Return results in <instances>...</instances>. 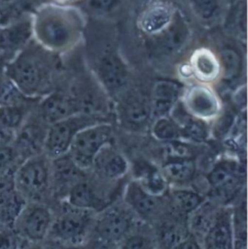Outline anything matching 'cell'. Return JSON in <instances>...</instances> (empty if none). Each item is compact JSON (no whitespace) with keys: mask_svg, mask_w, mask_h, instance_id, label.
Returning a JSON list of instances; mask_svg holds the SVG:
<instances>
[{"mask_svg":"<svg viewBox=\"0 0 248 249\" xmlns=\"http://www.w3.org/2000/svg\"><path fill=\"white\" fill-rule=\"evenodd\" d=\"M39 100L29 99L16 105L0 106V124L16 133L34 111Z\"/></svg>","mask_w":248,"mask_h":249,"instance_id":"obj_28","label":"cell"},{"mask_svg":"<svg viewBox=\"0 0 248 249\" xmlns=\"http://www.w3.org/2000/svg\"><path fill=\"white\" fill-rule=\"evenodd\" d=\"M14 181L15 189L27 202H53L51 159L45 153L22 161L15 171Z\"/></svg>","mask_w":248,"mask_h":249,"instance_id":"obj_6","label":"cell"},{"mask_svg":"<svg viewBox=\"0 0 248 249\" xmlns=\"http://www.w3.org/2000/svg\"><path fill=\"white\" fill-rule=\"evenodd\" d=\"M132 179L138 181L146 191L156 196H164L169 190V184L160 167L149 160H137L130 164Z\"/></svg>","mask_w":248,"mask_h":249,"instance_id":"obj_22","label":"cell"},{"mask_svg":"<svg viewBox=\"0 0 248 249\" xmlns=\"http://www.w3.org/2000/svg\"><path fill=\"white\" fill-rule=\"evenodd\" d=\"M89 173L102 181L118 183L130 173V162L112 142L97 153Z\"/></svg>","mask_w":248,"mask_h":249,"instance_id":"obj_13","label":"cell"},{"mask_svg":"<svg viewBox=\"0 0 248 249\" xmlns=\"http://www.w3.org/2000/svg\"><path fill=\"white\" fill-rule=\"evenodd\" d=\"M205 181L207 198L221 207L231 208L246 191V165L238 157H221L209 169Z\"/></svg>","mask_w":248,"mask_h":249,"instance_id":"obj_3","label":"cell"},{"mask_svg":"<svg viewBox=\"0 0 248 249\" xmlns=\"http://www.w3.org/2000/svg\"><path fill=\"white\" fill-rule=\"evenodd\" d=\"M97 77L103 89L111 95H119L126 89L129 72L123 59L115 53H107L97 63Z\"/></svg>","mask_w":248,"mask_h":249,"instance_id":"obj_18","label":"cell"},{"mask_svg":"<svg viewBox=\"0 0 248 249\" xmlns=\"http://www.w3.org/2000/svg\"><path fill=\"white\" fill-rule=\"evenodd\" d=\"M35 112L48 125L53 124L80 114L74 95L55 89L38 101Z\"/></svg>","mask_w":248,"mask_h":249,"instance_id":"obj_16","label":"cell"},{"mask_svg":"<svg viewBox=\"0 0 248 249\" xmlns=\"http://www.w3.org/2000/svg\"><path fill=\"white\" fill-rule=\"evenodd\" d=\"M177 10L166 1L149 3L138 18V26L148 36H157L165 30L174 18Z\"/></svg>","mask_w":248,"mask_h":249,"instance_id":"obj_19","label":"cell"},{"mask_svg":"<svg viewBox=\"0 0 248 249\" xmlns=\"http://www.w3.org/2000/svg\"><path fill=\"white\" fill-rule=\"evenodd\" d=\"M149 130L153 138L162 143L182 139L179 126L170 116L153 120Z\"/></svg>","mask_w":248,"mask_h":249,"instance_id":"obj_32","label":"cell"},{"mask_svg":"<svg viewBox=\"0 0 248 249\" xmlns=\"http://www.w3.org/2000/svg\"><path fill=\"white\" fill-rule=\"evenodd\" d=\"M54 219L48 239L69 249H79L90 240L95 212L79 209L65 201L55 203Z\"/></svg>","mask_w":248,"mask_h":249,"instance_id":"obj_4","label":"cell"},{"mask_svg":"<svg viewBox=\"0 0 248 249\" xmlns=\"http://www.w3.org/2000/svg\"><path fill=\"white\" fill-rule=\"evenodd\" d=\"M172 212L187 218L208 198L193 186L169 187L167 192Z\"/></svg>","mask_w":248,"mask_h":249,"instance_id":"obj_26","label":"cell"},{"mask_svg":"<svg viewBox=\"0 0 248 249\" xmlns=\"http://www.w3.org/2000/svg\"><path fill=\"white\" fill-rule=\"evenodd\" d=\"M118 113L122 124L130 131H143L152 122L150 99L141 93H130L124 97Z\"/></svg>","mask_w":248,"mask_h":249,"instance_id":"obj_17","label":"cell"},{"mask_svg":"<svg viewBox=\"0 0 248 249\" xmlns=\"http://www.w3.org/2000/svg\"><path fill=\"white\" fill-rule=\"evenodd\" d=\"M48 127L49 125L40 119L34 109L26 122L16 132L12 144L20 162L44 153Z\"/></svg>","mask_w":248,"mask_h":249,"instance_id":"obj_12","label":"cell"},{"mask_svg":"<svg viewBox=\"0 0 248 249\" xmlns=\"http://www.w3.org/2000/svg\"><path fill=\"white\" fill-rule=\"evenodd\" d=\"M103 122H109L106 118L77 114L66 120L49 125L44 146V153L53 159L68 152L76 135L84 128Z\"/></svg>","mask_w":248,"mask_h":249,"instance_id":"obj_9","label":"cell"},{"mask_svg":"<svg viewBox=\"0 0 248 249\" xmlns=\"http://www.w3.org/2000/svg\"><path fill=\"white\" fill-rule=\"evenodd\" d=\"M142 223L123 200L117 201L96 213L90 239L100 249H116Z\"/></svg>","mask_w":248,"mask_h":249,"instance_id":"obj_5","label":"cell"},{"mask_svg":"<svg viewBox=\"0 0 248 249\" xmlns=\"http://www.w3.org/2000/svg\"><path fill=\"white\" fill-rule=\"evenodd\" d=\"M53 3H54V4H58V5H67L68 3L73 2V1H75V0H53Z\"/></svg>","mask_w":248,"mask_h":249,"instance_id":"obj_43","label":"cell"},{"mask_svg":"<svg viewBox=\"0 0 248 249\" xmlns=\"http://www.w3.org/2000/svg\"><path fill=\"white\" fill-rule=\"evenodd\" d=\"M191 3L196 13L205 20H212L219 14V0H191Z\"/></svg>","mask_w":248,"mask_h":249,"instance_id":"obj_34","label":"cell"},{"mask_svg":"<svg viewBox=\"0 0 248 249\" xmlns=\"http://www.w3.org/2000/svg\"><path fill=\"white\" fill-rule=\"evenodd\" d=\"M174 249H203L200 242L193 236L189 235Z\"/></svg>","mask_w":248,"mask_h":249,"instance_id":"obj_41","label":"cell"},{"mask_svg":"<svg viewBox=\"0 0 248 249\" xmlns=\"http://www.w3.org/2000/svg\"><path fill=\"white\" fill-rule=\"evenodd\" d=\"M20 163L13 145H0V174L15 172Z\"/></svg>","mask_w":248,"mask_h":249,"instance_id":"obj_33","label":"cell"},{"mask_svg":"<svg viewBox=\"0 0 248 249\" xmlns=\"http://www.w3.org/2000/svg\"><path fill=\"white\" fill-rule=\"evenodd\" d=\"M33 40L53 53H65L77 46L85 29L83 14L68 5L46 3L32 13Z\"/></svg>","mask_w":248,"mask_h":249,"instance_id":"obj_1","label":"cell"},{"mask_svg":"<svg viewBox=\"0 0 248 249\" xmlns=\"http://www.w3.org/2000/svg\"><path fill=\"white\" fill-rule=\"evenodd\" d=\"M53 219V206L46 203L26 202L12 228L20 240L40 242L48 238Z\"/></svg>","mask_w":248,"mask_h":249,"instance_id":"obj_10","label":"cell"},{"mask_svg":"<svg viewBox=\"0 0 248 249\" xmlns=\"http://www.w3.org/2000/svg\"><path fill=\"white\" fill-rule=\"evenodd\" d=\"M26 202L16 189L0 195V227L12 228Z\"/></svg>","mask_w":248,"mask_h":249,"instance_id":"obj_29","label":"cell"},{"mask_svg":"<svg viewBox=\"0 0 248 249\" xmlns=\"http://www.w3.org/2000/svg\"><path fill=\"white\" fill-rule=\"evenodd\" d=\"M114 139V128L109 122L90 125L74 138L68 154L83 170L89 172L97 153Z\"/></svg>","mask_w":248,"mask_h":249,"instance_id":"obj_7","label":"cell"},{"mask_svg":"<svg viewBox=\"0 0 248 249\" xmlns=\"http://www.w3.org/2000/svg\"><path fill=\"white\" fill-rule=\"evenodd\" d=\"M155 37L157 38V45L164 53L175 54L179 53L188 43L190 29L184 18L177 11L168 27Z\"/></svg>","mask_w":248,"mask_h":249,"instance_id":"obj_24","label":"cell"},{"mask_svg":"<svg viewBox=\"0 0 248 249\" xmlns=\"http://www.w3.org/2000/svg\"><path fill=\"white\" fill-rule=\"evenodd\" d=\"M31 13H27L10 24L0 27V56L7 61L33 40Z\"/></svg>","mask_w":248,"mask_h":249,"instance_id":"obj_15","label":"cell"},{"mask_svg":"<svg viewBox=\"0 0 248 249\" xmlns=\"http://www.w3.org/2000/svg\"><path fill=\"white\" fill-rule=\"evenodd\" d=\"M221 77L228 82L239 78L243 69V60L239 52L232 47H225L219 53Z\"/></svg>","mask_w":248,"mask_h":249,"instance_id":"obj_31","label":"cell"},{"mask_svg":"<svg viewBox=\"0 0 248 249\" xmlns=\"http://www.w3.org/2000/svg\"><path fill=\"white\" fill-rule=\"evenodd\" d=\"M180 101L189 115L201 121H215L222 112L217 93L208 85H193L183 89Z\"/></svg>","mask_w":248,"mask_h":249,"instance_id":"obj_11","label":"cell"},{"mask_svg":"<svg viewBox=\"0 0 248 249\" xmlns=\"http://www.w3.org/2000/svg\"><path fill=\"white\" fill-rule=\"evenodd\" d=\"M189 70L202 85H210L221 77V68L218 56L210 49L196 50L190 57Z\"/></svg>","mask_w":248,"mask_h":249,"instance_id":"obj_23","label":"cell"},{"mask_svg":"<svg viewBox=\"0 0 248 249\" xmlns=\"http://www.w3.org/2000/svg\"><path fill=\"white\" fill-rule=\"evenodd\" d=\"M203 249H235L231 208L223 207L201 242Z\"/></svg>","mask_w":248,"mask_h":249,"instance_id":"obj_21","label":"cell"},{"mask_svg":"<svg viewBox=\"0 0 248 249\" xmlns=\"http://www.w3.org/2000/svg\"><path fill=\"white\" fill-rule=\"evenodd\" d=\"M31 0H0V10H20L30 12L28 5Z\"/></svg>","mask_w":248,"mask_h":249,"instance_id":"obj_38","label":"cell"},{"mask_svg":"<svg viewBox=\"0 0 248 249\" xmlns=\"http://www.w3.org/2000/svg\"><path fill=\"white\" fill-rule=\"evenodd\" d=\"M55 53L34 40L6 63V75L28 98L41 99L54 90Z\"/></svg>","mask_w":248,"mask_h":249,"instance_id":"obj_2","label":"cell"},{"mask_svg":"<svg viewBox=\"0 0 248 249\" xmlns=\"http://www.w3.org/2000/svg\"><path fill=\"white\" fill-rule=\"evenodd\" d=\"M16 133L0 124V145H12Z\"/></svg>","mask_w":248,"mask_h":249,"instance_id":"obj_40","label":"cell"},{"mask_svg":"<svg viewBox=\"0 0 248 249\" xmlns=\"http://www.w3.org/2000/svg\"><path fill=\"white\" fill-rule=\"evenodd\" d=\"M116 249H159L154 228L145 223L141 224Z\"/></svg>","mask_w":248,"mask_h":249,"instance_id":"obj_30","label":"cell"},{"mask_svg":"<svg viewBox=\"0 0 248 249\" xmlns=\"http://www.w3.org/2000/svg\"><path fill=\"white\" fill-rule=\"evenodd\" d=\"M20 242L13 228L0 227V249H19Z\"/></svg>","mask_w":248,"mask_h":249,"instance_id":"obj_35","label":"cell"},{"mask_svg":"<svg viewBox=\"0 0 248 249\" xmlns=\"http://www.w3.org/2000/svg\"><path fill=\"white\" fill-rule=\"evenodd\" d=\"M8 61L0 56V86L3 84V82L7 79V75H6V63Z\"/></svg>","mask_w":248,"mask_h":249,"instance_id":"obj_42","label":"cell"},{"mask_svg":"<svg viewBox=\"0 0 248 249\" xmlns=\"http://www.w3.org/2000/svg\"><path fill=\"white\" fill-rule=\"evenodd\" d=\"M124 204L143 223L157 225L171 211L168 195L156 196L146 191L138 181L130 179L123 191Z\"/></svg>","mask_w":248,"mask_h":249,"instance_id":"obj_8","label":"cell"},{"mask_svg":"<svg viewBox=\"0 0 248 249\" xmlns=\"http://www.w3.org/2000/svg\"><path fill=\"white\" fill-rule=\"evenodd\" d=\"M19 249H69L67 247H64L53 240L46 239L44 241L40 242H31V241H25L21 240Z\"/></svg>","mask_w":248,"mask_h":249,"instance_id":"obj_36","label":"cell"},{"mask_svg":"<svg viewBox=\"0 0 248 249\" xmlns=\"http://www.w3.org/2000/svg\"><path fill=\"white\" fill-rule=\"evenodd\" d=\"M51 174L54 203L64 200L69 190L89 176V172L81 169L68 153L51 159Z\"/></svg>","mask_w":248,"mask_h":249,"instance_id":"obj_14","label":"cell"},{"mask_svg":"<svg viewBox=\"0 0 248 249\" xmlns=\"http://www.w3.org/2000/svg\"><path fill=\"white\" fill-rule=\"evenodd\" d=\"M182 92L183 89L175 82L163 80L154 84L149 96L152 121L170 116L180 100Z\"/></svg>","mask_w":248,"mask_h":249,"instance_id":"obj_20","label":"cell"},{"mask_svg":"<svg viewBox=\"0 0 248 249\" xmlns=\"http://www.w3.org/2000/svg\"><path fill=\"white\" fill-rule=\"evenodd\" d=\"M14 174L15 172L0 174V195H3L15 189Z\"/></svg>","mask_w":248,"mask_h":249,"instance_id":"obj_39","label":"cell"},{"mask_svg":"<svg viewBox=\"0 0 248 249\" xmlns=\"http://www.w3.org/2000/svg\"><path fill=\"white\" fill-rule=\"evenodd\" d=\"M159 167L170 187L192 186L197 178L196 159H168Z\"/></svg>","mask_w":248,"mask_h":249,"instance_id":"obj_25","label":"cell"},{"mask_svg":"<svg viewBox=\"0 0 248 249\" xmlns=\"http://www.w3.org/2000/svg\"><path fill=\"white\" fill-rule=\"evenodd\" d=\"M223 207L215 202L207 199L198 209L187 217V227L191 236L197 239L200 244L212 226L214 224L220 210Z\"/></svg>","mask_w":248,"mask_h":249,"instance_id":"obj_27","label":"cell"},{"mask_svg":"<svg viewBox=\"0 0 248 249\" xmlns=\"http://www.w3.org/2000/svg\"><path fill=\"white\" fill-rule=\"evenodd\" d=\"M121 0H87L88 7L96 13H107L114 9Z\"/></svg>","mask_w":248,"mask_h":249,"instance_id":"obj_37","label":"cell"},{"mask_svg":"<svg viewBox=\"0 0 248 249\" xmlns=\"http://www.w3.org/2000/svg\"></svg>","mask_w":248,"mask_h":249,"instance_id":"obj_44","label":"cell"}]
</instances>
